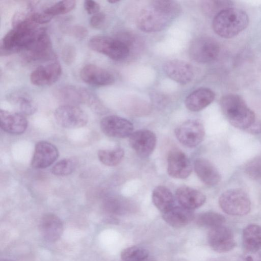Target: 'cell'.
<instances>
[{
    "instance_id": "obj_1",
    "label": "cell",
    "mask_w": 261,
    "mask_h": 261,
    "mask_svg": "<svg viewBox=\"0 0 261 261\" xmlns=\"http://www.w3.org/2000/svg\"><path fill=\"white\" fill-rule=\"evenodd\" d=\"M180 11V5L175 1H153L140 11L137 24L145 32L160 31L169 26Z\"/></svg>"
},
{
    "instance_id": "obj_2",
    "label": "cell",
    "mask_w": 261,
    "mask_h": 261,
    "mask_svg": "<svg viewBox=\"0 0 261 261\" xmlns=\"http://www.w3.org/2000/svg\"><path fill=\"white\" fill-rule=\"evenodd\" d=\"M13 29L3 37L1 53L4 55L26 51L32 45L43 28L33 22L28 15L26 18L13 24Z\"/></svg>"
},
{
    "instance_id": "obj_3",
    "label": "cell",
    "mask_w": 261,
    "mask_h": 261,
    "mask_svg": "<svg viewBox=\"0 0 261 261\" xmlns=\"http://www.w3.org/2000/svg\"><path fill=\"white\" fill-rule=\"evenodd\" d=\"M221 110L233 126L246 130L256 120L254 112L237 94L223 96L220 101Z\"/></svg>"
},
{
    "instance_id": "obj_4",
    "label": "cell",
    "mask_w": 261,
    "mask_h": 261,
    "mask_svg": "<svg viewBox=\"0 0 261 261\" xmlns=\"http://www.w3.org/2000/svg\"><path fill=\"white\" fill-rule=\"evenodd\" d=\"M249 17L244 11L234 8L223 10L214 16L212 25L215 32L221 37L232 38L248 25Z\"/></svg>"
},
{
    "instance_id": "obj_5",
    "label": "cell",
    "mask_w": 261,
    "mask_h": 261,
    "mask_svg": "<svg viewBox=\"0 0 261 261\" xmlns=\"http://www.w3.org/2000/svg\"><path fill=\"white\" fill-rule=\"evenodd\" d=\"M113 38L106 36H97L91 38L88 42L93 50L107 56L116 61L126 58L129 54L130 39L127 37Z\"/></svg>"
},
{
    "instance_id": "obj_6",
    "label": "cell",
    "mask_w": 261,
    "mask_h": 261,
    "mask_svg": "<svg viewBox=\"0 0 261 261\" xmlns=\"http://www.w3.org/2000/svg\"><path fill=\"white\" fill-rule=\"evenodd\" d=\"M219 204L224 212L233 216L246 215L251 209V201L248 195L238 189L223 193L219 197Z\"/></svg>"
},
{
    "instance_id": "obj_7",
    "label": "cell",
    "mask_w": 261,
    "mask_h": 261,
    "mask_svg": "<svg viewBox=\"0 0 261 261\" xmlns=\"http://www.w3.org/2000/svg\"><path fill=\"white\" fill-rule=\"evenodd\" d=\"M54 95L64 105L85 103L95 107L98 102L96 96L87 89L74 85H62L57 87Z\"/></svg>"
},
{
    "instance_id": "obj_8",
    "label": "cell",
    "mask_w": 261,
    "mask_h": 261,
    "mask_svg": "<svg viewBox=\"0 0 261 261\" xmlns=\"http://www.w3.org/2000/svg\"><path fill=\"white\" fill-rule=\"evenodd\" d=\"M220 47L218 42L210 37H199L191 43L189 53L191 58L199 63H207L218 56Z\"/></svg>"
},
{
    "instance_id": "obj_9",
    "label": "cell",
    "mask_w": 261,
    "mask_h": 261,
    "mask_svg": "<svg viewBox=\"0 0 261 261\" xmlns=\"http://www.w3.org/2000/svg\"><path fill=\"white\" fill-rule=\"evenodd\" d=\"M175 135L184 146L194 148L203 141L205 136L204 127L198 119L188 120L175 128Z\"/></svg>"
},
{
    "instance_id": "obj_10",
    "label": "cell",
    "mask_w": 261,
    "mask_h": 261,
    "mask_svg": "<svg viewBox=\"0 0 261 261\" xmlns=\"http://www.w3.org/2000/svg\"><path fill=\"white\" fill-rule=\"evenodd\" d=\"M54 117L59 125L68 128L83 127L88 121V115L84 111L71 105H63L57 108Z\"/></svg>"
},
{
    "instance_id": "obj_11",
    "label": "cell",
    "mask_w": 261,
    "mask_h": 261,
    "mask_svg": "<svg viewBox=\"0 0 261 261\" xmlns=\"http://www.w3.org/2000/svg\"><path fill=\"white\" fill-rule=\"evenodd\" d=\"M100 126L106 135L117 138L129 137L134 130V125L130 121L116 115H110L103 118Z\"/></svg>"
},
{
    "instance_id": "obj_12",
    "label": "cell",
    "mask_w": 261,
    "mask_h": 261,
    "mask_svg": "<svg viewBox=\"0 0 261 261\" xmlns=\"http://www.w3.org/2000/svg\"><path fill=\"white\" fill-rule=\"evenodd\" d=\"M132 148L140 157L147 158L153 151L156 143L155 134L148 129H140L129 137Z\"/></svg>"
},
{
    "instance_id": "obj_13",
    "label": "cell",
    "mask_w": 261,
    "mask_h": 261,
    "mask_svg": "<svg viewBox=\"0 0 261 261\" xmlns=\"http://www.w3.org/2000/svg\"><path fill=\"white\" fill-rule=\"evenodd\" d=\"M207 238L211 247L218 252L229 251L236 245L232 231L223 225L211 228Z\"/></svg>"
},
{
    "instance_id": "obj_14",
    "label": "cell",
    "mask_w": 261,
    "mask_h": 261,
    "mask_svg": "<svg viewBox=\"0 0 261 261\" xmlns=\"http://www.w3.org/2000/svg\"><path fill=\"white\" fill-rule=\"evenodd\" d=\"M192 165L187 156L181 151L172 150L167 156V172L175 178H187L192 172Z\"/></svg>"
},
{
    "instance_id": "obj_15",
    "label": "cell",
    "mask_w": 261,
    "mask_h": 261,
    "mask_svg": "<svg viewBox=\"0 0 261 261\" xmlns=\"http://www.w3.org/2000/svg\"><path fill=\"white\" fill-rule=\"evenodd\" d=\"M24 53L25 59L29 61L45 60L53 57L51 40L45 29L43 28L32 45Z\"/></svg>"
},
{
    "instance_id": "obj_16",
    "label": "cell",
    "mask_w": 261,
    "mask_h": 261,
    "mask_svg": "<svg viewBox=\"0 0 261 261\" xmlns=\"http://www.w3.org/2000/svg\"><path fill=\"white\" fill-rule=\"evenodd\" d=\"M163 69L168 77L180 84L185 85L190 83L194 77L193 66L184 61H168L164 63Z\"/></svg>"
},
{
    "instance_id": "obj_17",
    "label": "cell",
    "mask_w": 261,
    "mask_h": 261,
    "mask_svg": "<svg viewBox=\"0 0 261 261\" xmlns=\"http://www.w3.org/2000/svg\"><path fill=\"white\" fill-rule=\"evenodd\" d=\"M62 74V67L58 62L39 66L32 72L31 83L37 86H45L56 82Z\"/></svg>"
},
{
    "instance_id": "obj_18",
    "label": "cell",
    "mask_w": 261,
    "mask_h": 261,
    "mask_svg": "<svg viewBox=\"0 0 261 261\" xmlns=\"http://www.w3.org/2000/svg\"><path fill=\"white\" fill-rule=\"evenodd\" d=\"M80 77L86 83L97 87L111 85L115 82V77L111 72L91 64L81 69Z\"/></svg>"
},
{
    "instance_id": "obj_19",
    "label": "cell",
    "mask_w": 261,
    "mask_h": 261,
    "mask_svg": "<svg viewBox=\"0 0 261 261\" xmlns=\"http://www.w3.org/2000/svg\"><path fill=\"white\" fill-rule=\"evenodd\" d=\"M58 156V150L54 144L45 141H39L35 145L32 166L36 169L45 168L51 165Z\"/></svg>"
},
{
    "instance_id": "obj_20",
    "label": "cell",
    "mask_w": 261,
    "mask_h": 261,
    "mask_svg": "<svg viewBox=\"0 0 261 261\" xmlns=\"http://www.w3.org/2000/svg\"><path fill=\"white\" fill-rule=\"evenodd\" d=\"M0 125L2 129L9 134L19 135L23 133L28 127V121L20 112L0 110Z\"/></svg>"
},
{
    "instance_id": "obj_21",
    "label": "cell",
    "mask_w": 261,
    "mask_h": 261,
    "mask_svg": "<svg viewBox=\"0 0 261 261\" xmlns=\"http://www.w3.org/2000/svg\"><path fill=\"white\" fill-rule=\"evenodd\" d=\"M39 226L42 237L49 242L57 241L63 233V223L57 216L53 214H47L43 216Z\"/></svg>"
},
{
    "instance_id": "obj_22",
    "label": "cell",
    "mask_w": 261,
    "mask_h": 261,
    "mask_svg": "<svg viewBox=\"0 0 261 261\" xmlns=\"http://www.w3.org/2000/svg\"><path fill=\"white\" fill-rule=\"evenodd\" d=\"M175 195L180 206L191 210L200 207L206 200V197L202 192L187 186L177 189Z\"/></svg>"
},
{
    "instance_id": "obj_23",
    "label": "cell",
    "mask_w": 261,
    "mask_h": 261,
    "mask_svg": "<svg viewBox=\"0 0 261 261\" xmlns=\"http://www.w3.org/2000/svg\"><path fill=\"white\" fill-rule=\"evenodd\" d=\"M194 170L200 179L208 186L218 184L221 179V175L216 167L208 160L197 158L194 163Z\"/></svg>"
},
{
    "instance_id": "obj_24",
    "label": "cell",
    "mask_w": 261,
    "mask_h": 261,
    "mask_svg": "<svg viewBox=\"0 0 261 261\" xmlns=\"http://www.w3.org/2000/svg\"><path fill=\"white\" fill-rule=\"evenodd\" d=\"M214 92L207 88H200L188 95L185 99L186 108L192 112L202 110L211 104L215 99Z\"/></svg>"
},
{
    "instance_id": "obj_25",
    "label": "cell",
    "mask_w": 261,
    "mask_h": 261,
    "mask_svg": "<svg viewBox=\"0 0 261 261\" xmlns=\"http://www.w3.org/2000/svg\"><path fill=\"white\" fill-rule=\"evenodd\" d=\"M162 217L169 225L175 228L182 227L194 218L192 210L182 206H174L162 213Z\"/></svg>"
},
{
    "instance_id": "obj_26",
    "label": "cell",
    "mask_w": 261,
    "mask_h": 261,
    "mask_svg": "<svg viewBox=\"0 0 261 261\" xmlns=\"http://www.w3.org/2000/svg\"><path fill=\"white\" fill-rule=\"evenodd\" d=\"M152 199L154 205L162 213L174 206V199L172 192L163 186H159L154 189Z\"/></svg>"
},
{
    "instance_id": "obj_27",
    "label": "cell",
    "mask_w": 261,
    "mask_h": 261,
    "mask_svg": "<svg viewBox=\"0 0 261 261\" xmlns=\"http://www.w3.org/2000/svg\"><path fill=\"white\" fill-rule=\"evenodd\" d=\"M243 243L246 251H256L261 249V226L251 224L243 230Z\"/></svg>"
},
{
    "instance_id": "obj_28",
    "label": "cell",
    "mask_w": 261,
    "mask_h": 261,
    "mask_svg": "<svg viewBox=\"0 0 261 261\" xmlns=\"http://www.w3.org/2000/svg\"><path fill=\"white\" fill-rule=\"evenodd\" d=\"M9 100L19 109L20 113L23 115H32L37 110L34 101L25 93H13L9 96Z\"/></svg>"
},
{
    "instance_id": "obj_29",
    "label": "cell",
    "mask_w": 261,
    "mask_h": 261,
    "mask_svg": "<svg viewBox=\"0 0 261 261\" xmlns=\"http://www.w3.org/2000/svg\"><path fill=\"white\" fill-rule=\"evenodd\" d=\"M124 155V151L120 147L112 150H99L97 153L99 161L105 165L110 167L118 165L122 160Z\"/></svg>"
},
{
    "instance_id": "obj_30",
    "label": "cell",
    "mask_w": 261,
    "mask_h": 261,
    "mask_svg": "<svg viewBox=\"0 0 261 261\" xmlns=\"http://www.w3.org/2000/svg\"><path fill=\"white\" fill-rule=\"evenodd\" d=\"M196 223L210 228L222 225L225 222V217L218 213L207 212L199 214L195 219Z\"/></svg>"
},
{
    "instance_id": "obj_31",
    "label": "cell",
    "mask_w": 261,
    "mask_h": 261,
    "mask_svg": "<svg viewBox=\"0 0 261 261\" xmlns=\"http://www.w3.org/2000/svg\"><path fill=\"white\" fill-rule=\"evenodd\" d=\"M122 261H143L148 257V251L145 248L134 246L123 249L121 252Z\"/></svg>"
},
{
    "instance_id": "obj_32",
    "label": "cell",
    "mask_w": 261,
    "mask_h": 261,
    "mask_svg": "<svg viewBox=\"0 0 261 261\" xmlns=\"http://www.w3.org/2000/svg\"><path fill=\"white\" fill-rule=\"evenodd\" d=\"M78 161L75 158L63 159L52 168V173L57 176H66L73 172L77 166Z\"/></svg>"
},
{
    "instance_id": "obj_33",
    "label": "cell",
    "mask_w": 261,
    "mask_h": 261,
    "mask_svg": "<svg viewBox=\"0 0 261 261\" xmlns=\"http://www.w3.org/2000/svg\"><path fill=\"white\" fill-rule=\"evenodd\" d=\"M76 6L74 0L61 1L47 7L44 11L52 16L67 13L72 11Z\"/></svg>"
},
{
    "instance_id": "obj_34",
    "label": "cell",
    "mask_w": 261,
    "mask_h": 261,
    "mask_svg": "<svg viewBox=\"0 0 261 261\" xmlns=\"http://www.w3.org/2000/svg\"><path fill=\"white\" fill-rule=\"evenodd\" d=\"M231 6L232 2L229 1H206L202 4L204 12L215 15L223 10L231 8Z\"/></svg>"
},
{
    "instance_id": "obj_35",
    "label": "cell",
    "mask_w": 261,
    "mask_h": 261,
    "mask_svg": "<svg viewBox=\"0 0 261 261\" xmlns=\"http://www.w3.org/2000/svg\"><path fill=\"white\" fill-rule=\"evenodd\" d=\"M245 172L252 179L261 178V155L249 161L245 166Z\"/></svg>"
},
{
    "instance_id": "obj_36",
    "label": "cell",
    "mask_w": 261,
    "mask_h": 261,
    "mask_svg": "<svg viewBox=\"0 0 261 261\" xmlns=\"http://www.w3.org/2000/svg\"><path fill=\"white\" fill-rule=\"evenodd\" d=\"M121 199L116 197H109L103 201L105 210L113 214H121L124 212V203Z\"/></svg>"
},
{
    "instance_id": "obj_37",
    "label": "cell",
    "mask_w": 261,
    "mask_h": 261,
    "mask_svg": "<svg viewBox=\"0 0 261 261\" xmlns=\"http://www.w3.org/2000/svg\"><path fill=\"white\" fill-rule=\"evenodd\" d=\"M30 19L37 25L46 23L49 22L53 17L46 13L44 10L42 12H29Z\"/></svg>"
},
{
    "instance_id": "obj_38",
    "label": "cell",
    "mask_w": 261,
    "mask_h": 261,
    "mask_svg": "<svg viewBox=\"0 0 261 261\" xmlns=\"http://www.w3.org/2000/svg\"><path fill=\"white\" fill-rule=\"evenodd\" d=\"M62 56L63 61L67 64H71L76 57V50L72 45H66L62 50Z\"/></svg>"
},
{
    "instance_id": "obj_39",
    "label": "cell",
    "mask_w": 261,
    "mask_h": 261,
    "mask_svg": "<svg viewBox=\"0 0 261 261\" xmlns=\"http://www.w3.org/2000/svg\"><path fill=\"white\" fill-rule=\"evenodd\" d=\"M106 16L103 13L99 12L93 15L90 19V24L93 28L100 29L105 25Z\"/></svg>"
},
{
    "instance_id": "obj_40",
    "label": "cell",
    "mask_w": 261,
    "mask_h": 261,
    "mask_svg": "<svg viewBox=\"0 0 261 261\" xmlns=\"http://www.w3.org/2000/svg\"><path fill=\"white\" fill-rule=\"evenodd\" d=\"M69 33L72 36L79 39L85 38L88 34L87 29L81 25H75L71 27L69 30Z\"/></svg>"
},
{
    "instance_id": "obj_41",
    "label": "cell",
    "mask_w": 261,
    "mask_h": 261,
    "mask_svg": "<svg viewBox=\"0 0 261 261\" xmlns=\"http://www.w3.org/2000/svg\"><path fill=\"white\" fill-rule=\"evenodd\" d=\"M84 5L85 10L89 14L94 15L99 12L100 5L94 1H85Z\"/></svg>"
},
{
    "instance_id": "obj_42",
    "label": "cell",
    "mask_w": 261,
    "mask_h": 261,
    "mask_svg": "<svg viewBox=\"0 0 261 261\" xmlns=\"http://www.w3.org/2000/svg\"><path fill=\"white\" fill-rule=\"evenodd\" d=\"M240 261H261V251H247L242 255Z\"/></svg>"
},
{
    "instance_id": "obj_43",
    "label": "cell",
    "mask_w": 261,
    "mask_h": 261,
    "mask_svg": "<svg viewBox=\"0 0 261 261\" xmlns=\"http://www.w3.org/2000/svg\"><path fill=\"white\" fill-rule=\"evenodd\" d=\"M252 134L261 133V121L256 120L246 130Z\"/></svg>"
},
{
    "instance_id": "obj_44",
    "label": "cell",
    "mask_w": 261,
    "mask_h": 261,
    "mask_svg": "<svg viewBox=\"0 0 261 261\" xmlns=\"http://www.w3.org/2000/svg\"><path fill=\"white\" fill-rule=\"evenodd\" d=\"M208 261H228V260H227L225 259H223V258H213Z\"/></svg>"
},
{
    "instance_id": "obj_45",
    "label": "cell",
    "mask_w": 261,
    "mask_h": 261,
    "mask_svg": "<svg viewBox=\"0 0 261 261\" xmlns=\"http://www.w3.org/2000/svg\"><path fill=\"white\" fill-rule=\"evenodd\" d=\"M118 2H119V1H108V2L110 3H116Z\"/></svg>"
},
{
    "instance_id": "obj_46",
    "label": "cell",
    "mask_w": 261,
    "mask_h": 261,
    "mask_svg": "<svg viewBox=\"0 0 261 261\" xmlns=\"http://www.w3.org/2000/svg\"><path fill=\"white\" fill-rule=\"evenodd\" d=\"M176 261H189L187 259H179L178 260H177Z\"/></svg>"
},
{
    "instance_id": "obj_47",
    "label": "cell",
    "mask_w": 261,
    "mask_h": 261,
    "mask_svg": "<svg viewBox=\"0 0 261 261\" xmlns=\"http://www.w3.org/2000/svg\"><path fill=\"white\" fill-rule=\"evenodd\" d=\"M1 261H13V260L8 259H1Z\"/></svg>"
}]
</instances>
